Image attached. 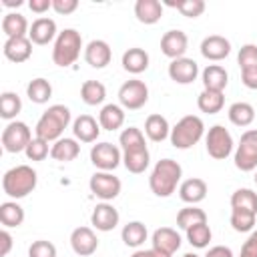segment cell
I'll use <instances>...</instances> for the list:
<instances>
[{"label":"cell","instance_id":"obj_1","mask_svg":"<svg viewBox=\"0 0 257 257\" xmlns=\"http://www.w3.org/2000/svg\"><path fill=\"white\" fill-rule=\"evenodd\" d=\"M68 124H70V108L64 104H52L38 118L34 126V137L46 143H56L58 139H62V133Z\"/></svg>","mask_w":257,"mask_h":257},{"label":"cell","instance_id":"obj_2","mask_svg":"<svg viewBox=\"0 0 257 257\" xmlns=\"http://www.w3.org/2000/svg\"><path fill=\"white\" fill-rule=\"evenodd\" d=\"M183 169L177 161L173 159H161L149 177V187L157 197H171L177 191V185L181 183Z\"/></svg>","mask_w":257,"mask_h":257},{"label":"cell","instance_id":"obj_3","mask_svg":"<svg viewBox=\"0 0 257 257\" xmlns=\"http://www.w3.org/2000/svg\"><path fill=\"white\" fill-rule=\"evenodd\" d=\"M36 183H38V175L28 165H16L8 169L2 177V189L10 199H22L30 195L36 189Z\"/></svg>","mask_w":257,"mask_h":257},{"label":"cell","instance_id":"obj_4","mask_svg":"<svg viewBox=\"0 0 257 257\" xmlns=\"http://www.w3.org/2000/svg\"><path fill=\"white\" fill-rule=\"evenodd\" d=\"M80 48H82V36L78 30L74 28H64L62 32H58L56 40H54V48H52V62L56 66H70L76 62V58L80 56Z\"/></svg>","mask_w":257,"mask_h":257},{"label":"cell","instance_id":"obj_5","mask_svg":"<svg viewBox=\"0 0 257 257\" xmlns=\"http://www.w3.org/2000/svg\"><path fill=\"white\" fill-rule=\"evenodd\" d=\"M203 135H205V124H203V120H201V116H197V114H187V116H183L173 128H171V145L175 147V149H181V151H185V149H191V147H195L201 139H203Z\"/></svg>","mask_w":257,"mask_h":257},{"label":"cell","instance_id":"obj_6","mask_svg":"<svg viewBox=\"0 0 257 257\" xmlns=\"http://www.w3.org/2000/svg\"><path fill=\"white\" fill-rule=\"evenodd\" d=\"M32 139L34 137H32L30 126L26 122H22V120L8 122L4 126V131H2V137H0L2 147H4L6 153H24Z\"/></svg>","mask_w":257,"mask_h":257},{"label":"cell","instance_id":"obj_7","mask_svg":"<svg viewBox=\"0 0 257 257\" xmlns=\"http://www.w3.org/2000/svg\"><path fill=\"white\" fill-rule=\"evenodd\" d=\"M235 167L243 173L257 169V128H249L241 135L235 149Z\"/></svg>","mask_w":257,"mask_h":257},{"label":"cell","instance_id":"obj_8","mask_svg":"<svg viewBox=\"0 0 257 257\" xmlns=\"http://www.w3.org/2000/svg\"><path fill=\"white\" fill-rule=\"evenodd\" d=\"M205 147H207L209 157H213L217 161H223L233 153L235 145H233L231 133L223 124H215V126L209 128V133L205 137Z\"/></svg>","mask_w":257,"mask_h":257},{"label":"cell","instance_id":"obj_9","mask_svg":"<svg viewBox=\"0 0 257 257\" xmlns=\"http://www.w3.org/2000/svg\"><path fill=\"white\" fill-rule=\"evenodd\" d=\"M149 100V86L139 80V78H133V80H126L120 84L118 88V102L122 108H128V110H139L147 104Z\"/></svg>","mask_w":257,"mask_h":257},{"label":"cell","instance_id":"obj_10","mask_svg":"<svg viewBox=\"0 0 257 257\" xmlns=\"http://www.w3.org/2000/svg\"><path fill=\"white\" fill-rule=\"evenodd\" d=\"M88 187H90V193L98 199H102L104 203L112 201L118 197L120 189H122V183L118 177H114L112 173H106V171H96L90 181H88Z\"/></svg>","mask_w":257,"mask_h":257},{"label":"cell","instance_id":"obj_11","mask_svg":"<svg viewBox=\"0 0 257 257\" xmlns=\"http://www.w3.org/2000/svg\"><path fill=\"white\" fill-rule=\"evenodd\" d=\"M122 161V155L118 151V147H114L112 143H96L90 149V163L98 169V171H114Z\"/></svg>","mask_w":257,"mask_h":257},{"label":"cell","instance_id":"obj_12","mask_svg":"<svg viewBox=\"0 0 257 257\" xmlns=\"http://www.w3.org/2000/svg\"><path fill=\"white\" fill-rule=\"evenodd\" d=\"M169 76L177 84H191L199 76V64L193 58H187V56L177 58V60H171V64H169Z\"/></svg>","mask_w":257,"mask_h":257},{"label":"cell","instance_id":"obj_13","mask_svg":"<svg viewBox=\"0 0 257 257\" xmlns=\"http://www.w3.org/2000/svg\"><path fill=\"white\" fill-rule=\"evenodd\" d=\"M70 247L76 255L88 257L98 249V239L90 227H76L70 233Z\"/></svg>","mask_w":257,"mask_h":257},{"label":"cell","instance_id":"obj_14","mask_svg":"<svg viewBox=\"0 0 257 257\" xmlns=\"http://www.w3.org/2000/svg\"><path fill=\"white\" fill-rule=\"evenodd\" d=\"M187 46H189V38L183 30H169L161 38V52L171 60L183 58L187 52Z\"/></svg>","mask_w":257,"mask_h":257},{"label":"cell","instance_id":"obj_15","mask_svg":"<svg viewBox=\"0 0 257 257\" xmlns=\"http://www.w3.org/2000/svg\"><path fill=\"white\" fill-rule=\"evenodd\" d=\"M120 221L118 211L110 203H98L90 213V225L96 231H112Z\"/></svg>","mask_w":257,"mask_h":257},{"label":"cell","instance_id":"obj_16","mask_svg":"<svg viewBox=\"0 0 257 257\" xmlns=\"http://www.w3.org/2000/svg\"><path fill=\"white\" fill-rule=\"evenodd\" d=\"M231 52V42L221 36V34H211V36H205L203 42H201V54L207 58V60H213V62H219L223 58H227Z\"/></svg>","mask_w":257,"mask_h":257},{"label":"cell","instance_id":"obj_17","mask_svg":"<svg viewBox=\"0 0 257 257\" xmlns=\"http://www.w3.org/2000/svg\"><path fill=\"white\" fill-rule=\"evenodd\" d=\"M4 56L10 62H26L32 56V40L28 36H18V38H6L4 46H2Z\"/></svg>","mask_w":257,"mask_h":257},{"label":"cell","instance_id":"obj_18","mask_svg":"<svg viewBox=\"0 0 257 257\" xmlns=\"http://www.w3.org/2000/svg\"><path fill=\"white\" fill-rule=\"evenodd\" d=\"M151 243H153V249L167 253V255H173L181 247V235L173 227H159V229H155Z\"/></svg>","mask_w":257,"mask_h":257},{"label":"cell","instance_id":"obj_19","mask_svg":"<svg viewBox=\"0 0 257 257\" xmlns=\"http://www.w3.org/2000/svg\"><path fill=\"white\" fill-rule=\"evenodd\" d=\"M58 36V30H56V22L52 18H46V16H40L32 22L30 30H28V38L32 40V44H48L52 40H56Z\"/></svg>","mask_w":257,"mask_h":257},{"label":"cell","instance_id":"obj_20","mask_svg":"<svg viewBox=\"0 0 257 257\" xmlns=\"http://www.w3.org/2000/svg\"><path fill=\"white\" fill-rule=\"evenodd\" d=\"M112 58V50L108 46L106 40H90L86 46H84V60L92 66V68H104Z\"/></svg>","mask_w":257,"mask_h":257},{"label":"cell","instance_id":"obj_21","mask_svg":"<svg viewBox=\"0 0 257 257\" xmlns=\"http://www.w3.org/2000/svg\"><path fill=\"white\" fill-rule=\"evenodd\" d=\"M72 135L80 143H94L100 135V124L90 114H80L72 122Z\"/></svg>","mask_w":257,"mask_h":257},{"label":"cell","instance_id":"obj_22","mask_svg":"<svg viewBox=\"0 0 257 257\" xmlns=\"http://www.w3.org/2000/svg\"><path fill=\"white\" fill-rule=\"evenodd\" d=\"M179 197L181 201H185L187 205H197L207 197V183L199 177L187 179L179 185Z\"/></svg>","mask_w":257,"mask_h":257},{"label":"cell","instance_id":"obj_23","mask_svg":"<svg viewBox=\"0 0 257 257\" xmlns=\"http://www.w3.org/2000/svg\"><path fill=\"white\" fill-rule=\"evenodd\" d=\"M201 80H203V88L223 92L227 82H229V74H227V70L221 64H209V66L203 68Z\"/></svg>","mask_w":257,"mask_h":257},{"label":"cell","instance_id":"obj_24","mask_svg":"<svg viewBox=\"0 0 257 257\" xmlns=\"http://www.w3.org/2000/svg\"><path fill=\"white\" fill-rule=\"evenodd\" d=\"M80 155V145L76 139L62 137L50 147V157L58 163H70Z\"/></svg>","mask_w":257,"mask_h":257},{"label":"cell","instance_id":"obj_25","mask_svg":"<svg viewBox=\"0 0 257 257\" xmlns=\"http://www.w3.org/2000/svg\"><path fill=\"white\" fill-rule=\"evenodd\" d=\"M135 16L143 24H157L163 16V4L159 0H137Z\"/></svg>","mask_w":257,"mask_h":257},{"label":"cell","instance_id":"obj_26","mask_svg":"<svg viewBox=\"0 0 257 257\" xmlns=\"http://www.w3.org/2000/svg\"><path fill=\"white\" fill-rule=\"evenodd\" d=\"M149 60H151L149 52L135 46V48L124 50V54H122V68L126 72H131V74H141V72H145L149 68Z\"/></svg>","mask_w":257,"mask_h":257},{"label":"cell","instance_id":"obj_27","mask_svg":"<svg viewBox=\"0 0 257 257\" xmlns=\"http://www.w3.org/2000/svg\"><path fill=\"white\" fill-rule=\"evenodd\" d=\"M98 124L104 131H116L124 124V108L120 104H104L98 112Z\"/></svg>","mask_w":257,"mask_h":257},{"label":"cell","instance_id":"obj_28","mask_svg":"<svg viewBox=\"0 0 257 257\" xmlns=\"http://www.w3.org/2000/svg\"><path fill=\"white\" fill-rule=\"evenodd\" d=\"M28 20L26 16L18 14V12H8L2 18V32L6 34V38H18V36H28Z\"/></svg>","mask_w":257,"mask_h":257},{"label":"cell","instance_id":"obj_29","mask_svg":"<svg viewBox=\"0 0 257 257\" xmlns=\"http://www.w3.org/2000/svg\"><path fill=\"white\" fill-rule=\"evenodd\" d=\"M145 135H147L151 141H155V143L165 141L167 137H171L169 120H167L163 114H149L147 120H145Z\"/></svg>","mask_w":257,"mask_h":257},{"label":"cell","instance_id":"obj_30","mask_svg":"<svg viewBox=\"0 0 257 257\" xmlns=\"http://www.w3.org/2000/svg\"><path fill=\"white\" fill-rule=\"evenodd\" d=\"M197 106L201 112H207V114H217L221 112V108L225 106V94L223 92H217V90H207L203 88L197 96Z\"/></svg>","mask_w":257,"mask_h":257},{"label":"cell","instance_id":"obj_31","mask_svg":"<svg viewBox=\"0 0 257 257\" xmlns=\"http://www.w3.org/2000/svg\"><path fill=\"white\" fill-rule=\"evenodd\" d=\"M80 98L88 106L102 104L104 98H106V88L100 80H84L82 86H80Z\"/></svg>","mask_w":257,"mask_h":257},{"label":"cell","instance_id":"obj_32","mask_svg":"<svg viewBox=\"0 0 257 257\" xmlns=\"http://www.w3.org/2000/svg\"><path fill=\"white\" fill-rule=\"evenodd\" d=\"M227 116L235 126H249L255 120V108H253V104L239 100V102H233L229 106Z\"/></svg>","mask_w":257,"mask_h":257},{"label":"cell","instance_id":"obj_33","mask_svg":"<svg viewBox=\"0 0 257 257\" xmlns=\"http://www.w3.org/2000/svg\"><path fill=\"white\" fill-rule=\"evenodd\" d=\"M0 223L4 225V229L20 227L24 223V209L16 201H4L0 205Z\"/></svg>","mask_w":257,"mask_h":257},{"label":"cell","instance_id":"obj_34","mask_svg":"<svg viewBox=\"0 0 257 257\" xmlns=\"http://www.w3.org/2000/svg\"><path fill=\"white\" fill-rule=\"evenodd\" d=\"M147 235H149L147 233V227L141 221H131L120 231V239H122V243L126 247H141L147 241Z\"/></svg>","mask_w":257,"mask_h":257},{"label":"cell","instance_id":"obj_35","mask_svg":"<svg viewBox=\"0 0 257 257\" xmlns=\"http://www.w3.org/2000/svg\"><path fill=\"white\" fill-rule=\"evenodd\" d=\"M151 163V155H149V149H143V151H128V153H122V165L128 173H135V175H141L147 171Z\"/></svg>","mask_w":257,"mask_h":257},{"label":"cell","instance_id":"obj_36","mask_svg":"<svg viewBox=\"0 0 257 257\" xmlns=\"http://www.w3.org/2000/svg\"><path fill=\"white\" fill-rule=\"evenodd\" d=\"M26 94H28V98L32 100V102H36V104H44V102H48V98L52 96V84L46 80V78H32L30 82H28V86H26Z\"/></svg>","mask_w":257,"mask_h":257},{"label":"cell","instance_id":"obj_37","mask_svg":"<svg viewBox=\"0 0 257 257\" xmlns=\"http://www.w3.org/2000/svg\"><path fill=\"white\" fill-rule=\"evenodd\" d=\"M199 223H207V213L195 205H189V207H183L179 213H177V227L181 229H189L193 225H199Z\"/></svg>","mask_w":257,"mask_h":257},{"label":"cell","instance_id":"obj_38","mask_svg":"<svg viewBox=\"0 0 257 257\" xmlns=\"http://www.w3.org/2000/svg\"><path fill=\"white\" fill-rule=\"evenodd\" d=\"M118 143H120V147H122L124 153L147 149V145H145V135H143V131L137 128V126L124 128V131L120 133V137H118Z\"/></svg>","mask_w":257,"mask_h":257},{"label":"cell","instance_id":"obj_39","mask_svg":"<svg viewBox=\"0 0 257 257\" xmlns=\"http://www.w3.org/2000/svg\"><path fill=\"white\" fill-rule=\"evenodd\" d=\"M20 110H22V100H20V96L16 92L6 90V92L0 94V116L2 118L12 122V118H16V114Z\"/></svg>","mask_w":257,"mask_h":257},{"label":"cell","instance_id":"obj_40","mask_svg":"<svg viewBox=\"0 0 257 257\" xmlns=\"http://www.w3.org/2000/svg\"><path fill=\"white\" fill-rule=\"evenodd\" d=\"M231 209H245L257 215V193L251 189H237L231 195Z\"/></svg>","mask_w":257,"mask_h":257},{"label":"cell","instance_id":"obj_41","mask_svg":"<svg viewBox=\"0 0 257 257\" xmlns=\"http://www.w3.org/2000/svg\"><path fill=\"white\" fill-rule=\"evenodd\" d=\"M255 213L245 211V209H231V227L237 233H249L255 227Z\"/></svg>","mask_w":257,"mask_h":257},{"label":"cell","instance_id":"obj_42","mask_svg":"<svg viewBox=\"0 0 257 257\" xmlns=\"http://www.w3.org/2000/svg\"><path fill=\"white\" fill-rule=\"evenodd\" d=\"M185 233H187V241H189L193 247H197V249H205V247L209 245L211 237H213L211 227H209L207 223L193 225V227H189Z\"/></svg>","mask_w":257,"mask_h":257},{"label":"cell","instance_id":"obj_43","mask_svg":"<svg viewBox=\"0 0 257 257\" xmlns=\"http://www.w3.org/2000/svg\"><path fill=\"white\" fill-rule=\"evenodd\" d=\"M171 8H177L185 18H197L205 12V2L203 0H167L165 2Z\"/></svg>","mask_w":257,"mask_h":257},{"label":"cell","instance_id":"obj_44","mask_svg":"<svg viewBox=\"0 0 257 257\" xmlns=\"http://www.w3.org/2000/svg\"><path fill=\"white\" fill-rule=\"evenodd\" d=\"M24 155H26V159H28V161H44V159L50 155L48 143H46V141H42V139H38V137H34V139L30 141V145L26 147Z\"/></svg>","mask_w":257,"mask_h":257},{"label":"cell","instance_id":"obj_45","mask_svg":"<svg viewBox=\"0 0 257 257\" xmlns=\"http://www.w3.org/2000/svg\"><path fill=\"white\" fill-rule=\"evenodd\" d=\"M237 62H239L241 70L257 68V44H243L237 54Z\"/></svg>","mask_w":257,"mask_h":257},{"label":"cell","instance_id":"obj_46","mask_svg":"<svg viewBox=\"0 0 257 257\" xmlns=\"http://www.w3.org/2000/svg\"><path fill=\"white\" fill-rule=\"evenodd\" d=\"M28 257H56V247L46 239H38L28 247Z\"/></svg>","mask_w":257,"mask_h":257},{"label":"cell","instance_id":"obj_47","mask_svg":"<svg viewBox=\"0 0 257 257\" xmlns=\"http://www.w3.org/2000/svg\"><path fill=\"white\" fill-rule=\"evenodd\" d=\"M78 8V0H52V10L56 14H72Z\"/></svg>","mask_w":257,"mask_h":257},{"label":"cell","instance_id":"obj_48","mask_svg":"<svg viewBox=\"0 0 257 257\" xmlns=\"http://www.w3.org/2000/svg\"><path fill=\"white\" fill-rule=\"evenodd\" d=\"M241 82L251 88V90H257V68H251V70H241Z\"/></svg>","mask_w":257,"mask_h":257},{"label":"cell","instance_id":"obj_49","mask_svg":"<svg viewBox=\"0 0 257 257\" xmlns=\"http://www.w3.org/2000/svg\"><path fill=\"white\" fill-rule=\"evenodd\" d=\"M28 8L36 14H44L46 10L52 8V0H30L28 2Z\"/></svg>","mask_w":257,"mask_h":257},{"label":"cell","instance_id":"obj_50","mask_svg":"<svg viewBox=\"0 0 257 257\" xmlns=\"http://www.w3.org/2000/svg\"><path fill=\"white\" fill-rule=\"evenodd\" d=\"M205 257H233V251L229 247H225V245H215V247H211L207 251Z\"/></svg>","mask_w":257,"mask_h":257},{"label":"cell","instance_id":"obj_51","mask_svg":"<svg viewBox=\"0 0 257 257\" xmlns=\"http://www.w3.org/2000/svg\"><path fill=\"white\" fill-rule=\"evenodd\" d=\"M239 257H257V241H253V239L249 237V239L243 243Z\"/></svg>","mask_w":257,"mask_h":257},{"label":"cell","instance_id":"obj_52","mask_svg":"<svg viewBox=\"0 0 257 257\" xmlns=\"http://www.w3.org/2000/svg\"><path fill=\"white\" fill-rule=\"evenodd\" d=\"M0 241H2V251H0V255L6 257V255L10 253V249H12V235H10L6 229H2V231H0Z\"/></svg>","mask_w":257,"mask_h":257},{"label":"cell","instance_id":"obj_53","mask_svg":"<svg viewBox=\"0 0 257 257\" xmlns=\"http://www.w3.org/2000/svg\"><path fill=\"white\" fill-rule=\"evenodd\" d=\"M131 257H173V255H167V253H161V251H157V249H139V251H135Z\"/></svg>","mask_w":257,"mask_h":257},{"label":"cell","instance_id":"obj_54","mask_svg":"<svg viewBox=\"0 0 257 257\" xmlns=\"http://www.w3.org/2000/svg\"><path fill=\"white\" fill-rule=\"evenodd\" d=\"M22 4H24L22 0H2V6H6V8H18Z\"/></svg>","mask_w":257,"mask_h":257},{"label":"cell","instance_id":"obj_55","mask_svg":"<svg viewBox=\"0 0 257 257\" xmlns=\"http://www.w3.org/2000/svg\"><path fill=\"white\" fill-rule=\"evenodd\" d=\"M183 257H199V255H197V253H185Z\"/></svg>","mask_w":257,"mask_h":257},{"label":"cell","instance_id":"obj_56","mask_svg":"<svg viewBox=\"0 0 257 257\" xmlns=\"http://www.w3.org/2000/svg\"><path fill=\"white\" fill-rule=\"evenodd\" d=\"M251 239H253V241H257V231H253V233H251Z\"/></svg>","mask_w":257,"mask_h":257},{"label":"cell","instance_id":"obj_57","mask_svg":"<svg viewBox=\"0 0 257 257\" xmlns=\"http://www.w3.org/2000/svg\"><path fill=\"white\" fill-rule=\"evenodd\" d=\"M255 183H257V173H255Z\"/></svg>","mask_w":257,"mask_h":257}]
</instances>
